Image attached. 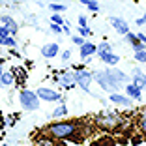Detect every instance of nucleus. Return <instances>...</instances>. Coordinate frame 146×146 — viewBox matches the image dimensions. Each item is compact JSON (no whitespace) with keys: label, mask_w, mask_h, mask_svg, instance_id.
I'll return each mask as SVG.
<instances>
[{"label":"nucleus","mask_w":146,"mask_h":146,"mask_svg":"<svg viewBox=\"0 0 146 146\" xmlns=\"http://www.w3.org/2000/svg\"><path fill=\"white\" fill-rule=\"evenodd\" d=\"M79 127H81V122L77 120H68V122H54L47 127V135L52 139H58V141H66V139H71L77 135Z\"/></svg>","instance_id":"nucleus-1"},{"label":"nucleus","mask_w":146,"mask_h":146,"mask_svg":"<svg viewBox=\"0 0 146 146\" xmlns=\"http://www.w3.org/2000/svg\"><path fill=\"white\" fill-rule=\"evenodd\" d=\"M122 124H124V116L116 111H101L96 116V125L101 129H107V131L118 129Z\"/></svg>","instance_id":"nucleus-2"},{"label":"nucleus","mask_w":146,"mask_h":146,"mask_svg":"<svg viewBox=\"0 0 146 146\" xmlns=\"http://www.w3.org/2000/svg\"><path fill=\"white\" fill-rule=\"evenodd\" d=\"M92 77L98 81V84L103 88L105 92H118L120 90V81L114 77V73H112V69H105V71H96L92 73Z\"/></svg>","instance_id":"nucleus-3"},{"label":"nucleus","mask_w":146,"mask_h":146,"mask_svg":"<svg viewBox=\"0 0 146 146\" xmlns=\"http://www.w3.org/2000/svg\"><path fill=\"white\" fill-rule=\"evenodd\" d=\"M39 101H41V99L38 98V94L28 90V88H23V90L19 92V103H21V107L25 109V111H38Z\"/></svg>","instance_id":"nucleus-4"},{"label":"nucleus","mask_w":146,"mask_h":146,"mask_svg":"<svg viewBox=\"0 0 146 146\" xmlns=\"http://www.w3.org/2000/svg\"><path fill=\"white\" fill-rule=\"evenodd\" d=\"M92 73L90 71H86V69H77L75 71V82H77V86L81 88V90L84 92H90V84H92Z\"/></svg>","instance_id":"nucleus-5"},{"label":"nucleus","mask_w":146,"mask_h":146,"mask_svg":"<svg viewBox=\"0 0 146 146\" xmlns=\"http://www.w3.org/2000/svg\"><path fill=\"white\" fill-rule=\"evenodd\" d=\"M36 94H38V98L41 99V101H64V99H62V96L58 94V92H54V90H51V88H45V86H41V88H38V90H36Z\"/></svg>","instance_id":"nucleus-6"},{"label":"nucleus","mask_w":146,"mask_h":146,"mask_svg":"<svg viewBox=\"0 0 146 146\" xmlns=\"http://www.w3.org/2000/svg\"><path fill=\"white\" fill-rule=\"evenodd\" d=\"M54 81L58 82L62 88H66V90L77 86V82H75V73H71V71H62L58 77H54Z\"/></svg>","instance_id":"nucleus-7"},{"label":"nucleus","mask_w":146,"mask_h":146,"mask_svg":"<svg viewBox=\"0 0 146 146\" xmlns=\"http://www.w3.org/2000/svg\"><path fill=\"white\" fill-rule=\"evenodd\" d=\"M109 99H111L112 103L120 105V107H125V109H131V107H133V99L129 98V96L120 94V92H112V94L109 96Z\"/></svg>","instance_id":"nucleus-8"},{"label":"nucleus","mask_w":146,"mask_h":146,"mask_svg":"<svg viewBox=\"0 0 146 146\" xmlns=\"http://www.w3.org/2000/svg\"><path fill=\"white\" fill-rule=\"evenodd\" d=\"M109 21H111V26H112V28H114V30L118 32L120 36H125V34L129 32V25L124 21V19H120V17H111Z\"/></svg>","instance_id":"nucleus-9"},{"label":"nucleus","mask_w":146,"mask_h":146,"mask_svg":"<svg viewBox=\"0 0 146 146\" xmlns=\"http://www.w3.org/2000/svg\"><path fill=\"white\" fill-rule=\"evenodd\" d=\"M96 51H98V45H94V43H90V41H84L81 47H79V56L84 60L88 56H94Z\"/></svg>","instance_id":"nucleus-10"},{"label":"nucleus","mask_w":146,"mask_h":146,"mask_svg":"<svg viewBox=\"0 0 146 146\" xmlns=\"http://www.w3.org/2000/svg\"><path fill=\"white\" fill-rule=\"evenodd\" d=\"M125 96H129L133 101H141L142 99V88H139L133 82H127L125 84Z\"/></svg>","instance_id":"nucleus-11"},{"label":"nucleus","mask_w":146,"mask_h":146,"mask_svg":"<svg viewBox=\"0 0 146 146\" xmlns=\"http://www.w3.org/2000/svg\"><path fill=\"white\" fill-rule=\"evenodd\" d=\"M60 47H58V43H47V45H43L41 47V56L43 58H54L58 54Z\"/></svg>","instance_id":"nucleus-12"},{"label":"nucleus","mask_w":146,"mask_h":146,"mask_svg":"<svg viewBox=\"0 0 146 146\" xmlns=\"http://www.w3.org/2000/svg\"><path fill=\"white\" fill-rule=\"evenodd\" d=\"M124 38H125V41H129L131 45H133V51H144V49H146V45L142 41H139L137 34H133V32H127Z\"/></svg>","instance_id":"nucleus-13"},{"label":"nucleus","mask_w":146,"mask_h":146,"mask_svg":"<svg viewBox=\"0 0 146 146\" xmlns=\"http://www.w3.org/2000/svg\"><path fill=\"white\" fill-rule=\"evenodd\" d=\"M0 23H2V25H4L6 28H8V32H9L11 36H15V34L19 32V25H17L15 21H13L11 17H8V15H4V17H0Z\"/></svg>","instance_id":"nucleus-14"},{"label":"nucleus","mask_w":146,"mask_h":146,"mask_svg":"<svg viewBox=\"0 0 146 146\" xmlns=\"http://www.w3.org/2000/svg\"><path fill=\"white\" fill-rule=\"evenodd\" d=\"M131 82L137 84L139 88H142V90H146V75L141 71V69H135V71H133V75H131Z\"/></svg>","instance_id":"nucleus-15"},{"label":"nucleus","mask_w":146,"mask_h":146,"mask_svg":"<svg viewBox=\"0 0 146 146\" xmlns=\"http://www.w3.org/2000/svg\"><path fill=\"white\" fill-rule=\"evenodd\" d=\"M99 58H101V60H103L107 66H116L118 62H120V56L114 54L112 51H111V52H103V54H99Z\"/></svg>","instance_id":"nucleus-16"},{"label":"nucleus","mask_w":146,"mask_h":146,"mask_svg":"<svg viewBox=\"0 0 146 146\" xmlns=\"http://www.w3.org/2000/svg\"><path fill=\"white\" fill-rule=\"evenodd\" d=\"M68 112H69V111H68V105H66L64 101H62V103H60L58 107L54 109V111L51 112V116L54 118V120H58V118H64V116H68Z\"/></svg>","instance_id":"nucleus-17"},{"label":"nucleus","mask_w":146,"mask_h":146,"mask_svg":"<svg viewBox=\"0 0 146 146\" xmlns=\"http://www.w3.org/2000/svg\"><path fill=\"white\" fill-rule=\"evenodd\" d=\"M15 82V75L13 73H2L0 77V86H11Z\"/></svg>","instance_id":"nucleus-18"},{"label":"nucleus","mask_w":146,"mask_h":146,"mask_svg":"<svg viewBox=\"0 0 146 146\" xmlns=\"http://www.w3.org/2000/svg\"><path fill=\"white\" fill-rule=\"evenodd\" d=\"M0 45L13 49L15 45H17V41H15V38H13V36H2V38H0Z\"/></svg>","instance_id":"nucleus-19"},{"label":"nucleus","mask_w":146,"mask_h":146,"mask_svg":"<svg viewBox=\"0 0 146 146\" xmlns=\"http://www.w3.org/2000/svg\"><path fill=\"white\" fill-rule=\"evenodd\" d=\"M112 73H114V77L120 81V84H127V82H131V77H127L125 73L118 71V69H114V68H112Z\"/></svg>","instance_id":"nucleus-20"},{"label":"nucleus","mask_w":146,"mask_h":146,"mask_svg":"<svg viewBox=\"0 0 146 146\" xmlns=\"http://www.w3.org/2000/svg\"><path fill=\"white\" fill-rule=\"evenodd\" d=\"M79 2H81V4H84L86 8L90 9V11H99V4H98V0H79Z\"/></svg>","instance_id":"nucleus-21"},{"label":"nucleus","mask_w":146,"mask_h":146,"mask_svg":"<svg viewBox=\"0 0 146 146\" xmlns=\"http://www.w3.org/2000/svg\"><path fill=\"white\" fill-rule=\"evenodd\" d=\"M112 51V45H111V43H109V41H103V43H99V45H98V51H96V54H103V52H111Z\"/></svg>","instance_id":"nucleus-22"},{"label":"nucleus","mask_w":146,"mask_h":146,"mask_svg":"<svg viewBox=\"0 0 146 146\" xmlns=\"http://www.w3.org/2000/svg\"><path fill=\"white\" fill-rule=\"evenodd\" d=\"M137 124H139V129H141L142 133L146 135V109L141 112V116H139V120H137Z\"/></svg>","instance_id":"nucleus-23"},{"label":"nucleus","mask_w":146,"mask_h":146,"mask_svg":"<svg viewBox=\"0 0 146 146\" xmlns=\"http://www.w3.org/2000/svg\"><path fill=\"white\" fill-rule=\"evenodd\" d=\"M49 8H51L52 13H62V11L68 9V6H64V4H49Z\"/></svg>","instance_id":"nucleus-24"},{"label":"nucleus","mask_w":146,"mask_h":146,"mask_svg":"<svg viewBox=\"0 0 146 146\" xmlns=\"http://www.w3.org/2000/svg\"><path fill=\"white\" fill-rule=\"evenodd\" d=\"M135 60L146 64V49H144V51H135Z\"/></svg>","instance_id":"nucleus-25"},{"label":"nucleus","mask_w":146,"mask_h":146,"mask_svg":"<svg viewBox=\"0 0 146 146\" xmlns=\"http://www.w3.org/2000/svg\"><path fill=\"white\" fill-rule=\"evenodd\" d=\"M51 21L54 23V25H60V26L66 23L64 19H62V15H60V13H52V15H51Z\"/></svg>","instance_id":"nucleus-26"},{"label":"nucleus","mask_w":146,"mask_h":146,"mask_svg":"<svg viewBox=\"0 0 146 146\" xmlns=\"http://www.w3.org/2000/svg\"><path fill=\"white\" fill-rule=\"evenodd\" d=\"M79 36H82V38H88V36H92V30L88 28V26H79Z\"/></svg>","instance_id":"nucleus-27"},{"label":"nucleus","mask_w":146,"mask_h":146,"mask_svg":"<svg viewBox=\"0 0 146 146\" xmlns=\"http://www.w3.org/2000/svg\"><path fill=\"white\" fill-rule=\"evenodd\" d=\"M71 41L73 43H75V45H79V47H81V45H82V43H84V38H82V36H71Z\"/></svg>","instance_id":"nucleus-28"},{"label":"nucleus","mask_w":146,"mask_h":146,"mask_svg":"<svg viewBox=\"0 0 146 146\" xmlns=\"http://www.w3.org/2000/svg\"><path fill=\"white\" fill-rule=\"evenodd\" d=\"M51 30L54 32V34H62V26H60V25H54V23H51Z\"/></svg>","instance_id":"nucleus-29"},{"label":"nucleus","mask_w":146,"mask_h":146,"mask_svg":"<svg viewBox=\"0 0 146 146\" xmlns=\"http://www.w3.org/2000/svg\"><path fill=\"white\" fill-rule=\"evenodd\" d=\"M79 26H88V19L84 15H79Z\"/></svg>","instance_id":"nucleus-30"},{"label":"nucleus","mask_w":146,"mask_h":146,"mask_svg":"<svg viewBox=\"0 0 146 146\" xmlns=\"http://www.w3.org/2000/svg\"><path fill=\"white\" fill-rule=\"evenodd\" d=\"M2 36H11V34L8 32V28H6L4 25H0V38H2Z\"/></svg>","instance_id":"nucleus-31"},{"label":"nucleus","mask_w":146,"mask_h":146,"mask_svg":"<svg viewBox=\"0 0 146 146\" xmlns=\"http://www.w3.org/2000/svg\"><path fill=\"white\" fill-rule=\"evenodd\" d=\"M69 58H71V51H64V52H62V60H64V62H68Z\"/></svg>","instance_id":"nucleus-32"},{"label":"nucleus","mask_w":146,"mask_h":146,"mask_svg":"<svg viewBox=\"0 0 146 146\" xmlns=\"http://www.w3.org/2000/svg\"><path fill=\"white\" fill-rule=\"evenodd\" d=\"M69 32H71V28H69V25H62V34H69Z\"/></svg>","instance_id":"nucleus-33"},{"label":"nucleus","mask_w":146,"mask_h":146,"mask_svg":"<svg viewBox=\"0 0 146 146\" xmlns=\"http://www.w3.org/2000/svg\"><path fill=\"white\" fill-rule=\"evenodd\" d=\"M135 25H137V26H142V25H146V21H144V19H137V21H135Z\"/></svg>","instance_id":"nucleus-34"},{"label":"nucleus","mask_w":146,"mask_h":146,"mask_svg":"<svg viewBox=\"0 0 146 146\" xmlns=\"http://www.w3.org/2000/svg\"><path fill=\"white\" fill-rule=\"evenodd\" d=\"M2 73H4V69H2V64H0V77H2Z\"/></svg>","instance_id":"nucleus-35"},{"label":"nucleus","mask_w":146,"mask_h":146,"mask_svg":"<svg viewBox=\"0 0 146 146\" xmlns=\"http://www.w3.org/2000/svg\"><path fill=\"white\" fill-rule=\"evenodd\" d=\"M142 19H144V21H146V13H144V15H142Z\"/></svg>","instance_id":"nucleus-36"},{"label":"nucleus","mask_w":146,"mask_h":146,"mask_svg":"<svg viewBox=\"0 0 146 146\" xmlns=\"http://www.w3.org/2000/svg\"><path fill=\"white\" fill-rule=\"evenodd\" d=\"M4 146H8V144H4Z\"/></svg>","instance_id":"nucleus-37"}]
</instances>
